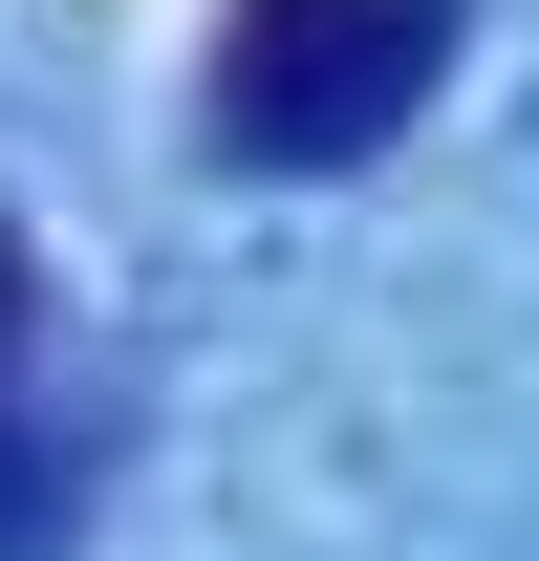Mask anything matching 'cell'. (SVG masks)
Wrapping results in <instances>:
<instances>
[{
  "label": "cell",
  "mask_w": 539,
  "mask_h": 561,
  "mask_svg": "<svg viewBox=\"0 0 539 561\" xmlns=\"http://www.w3.org/2000/svg\"><path fill=\"white\" fill-rule=\"evenodd\" d=\"M454 44H474V0H216L195 130L216 173H367L454 87Z\"/></svg>",
  "instance_id": "cell-1"
},
{
  "label": "cell",
  "mask_w": 539,
  "mask_h": 561,
  "mask_svg": "<svg viewBox=\"0 0 539 561\" xmlns=\"http://www.w3.org/2000/svg\"><path fill=\"white\" fill-rule=\"evenodd\" d=\"M87 476H108V432H87L66 324H44V260H22V216H0V561H66Z\"/></svg>",
  "instance_id": "cell-2"
}]
</instances>
